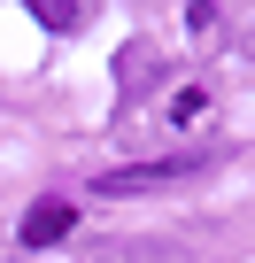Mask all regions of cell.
Wrapping results in <instances>:
<instances>
[{"mask_svg":"<svg viewBox=\"0 0 255 263\" xmlns=\"http://www.w3.org/2000/svg\"><path fill=\"white\" fill-rule=\"evenodd\" d=\"M186 24H193V31H209V24H217V0H186Z\"/></svg>","mask_w":255,"mask_h":263,"instance_id":"8992f818","label":"cell"},{"mask_svg":"<svg viewBox=\"0 0 255 263\" xmlns=\"http://www.w3.org/2000/svg\"><path fill=\"white\" fill-rule=\"evenodd\" d=\"M201 171H209V155L124 163V171H101V178H93V194H101V201H132V194H163V186H186V178H201Z\"/></svg>","mask_w":255,"mask_h":263,"instance_id":"6da1fadb","label":"cell"},{"mask_svg":"<svg viewBox=\"0 0 255 263\" xmlns=\"http://www.w3.org/2000/svg\"><path fill=\"white\" fill-rule=\"evenodd\" d=\"M24 8H31L47 31H77V24H85V0H24Z\"/></svg>","mask_w":255,"mask_h":263,"instance_id":"3957f363","label":"cell"},{"mask_svg":"<svg viewBox=\"0 0 255 263\" xmlns=\"http://www.w3.org/2000/svg\"><path fill=\"white\" fill-rule=\"evenodd\" d=\"M70 232H77V209H70L62 194L31 201V209H24V224H16V240H24V248H54V240H70Z\"/></svg>","mask_w":255,"mask_h":263,"instance_id":"7a4b0ae2","label":"cell"},{"mask_svg":"<svg viewBox=\"0 0 255 263\" xmlns=\"http://www.w3.org/2000/svg\"><path fill=\"white\" fill-rule=\"evenodd\" d=\"M201 108H209V93H201V85H186V93H178V101H170V116H178V124H193V116H201Z\"/></svg>","mask_w":255,"mask_h":263,"instance_id":"5b68a950","label":"cell"},{"mask_svg":"<svg viewBox=\"0 0 255 263\" xmlns=\"http://www.w3.org/2000/svg\"><path fill=\"white\" fill-rule=\"evenodd\" d=\"M116 62H124V93H140V85L155 78V54H147V47H124Z\"/></svg>","mask_w":255,"mask_h":263,"instance_id":"277c9868","label":"cell"}]
</instances>
